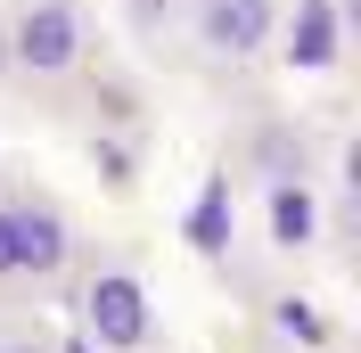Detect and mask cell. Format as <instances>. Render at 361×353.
I'll list each match as a JSON object with an SVG mask.
<instances>
[{
	"label": "cell",
	"mask_w": 361,
	"mask_h": 353,
	"mask_svg": "<svg viewBox=\"0 0 361 353\" xmlns=\"http://www.w3.org/2000/svg\"><path fill=\"white\" fill-rule=\"evenodd\" d=\"M8 83L25 90H74L90 74V8L82 0H8Z\"/></svg>",
	"instance_id": "cell-1"
},
{
	"label": "cell",
	"mask_w": 361,
	"mask_h": 353,
	"mask_svg": "<svg viewBox=\"0 0 361 353\" xmlns=\"http://www.w3.org/2000/svg\"><path fill=\"white\" fill-rule=\"evenodd\" d=\"M271 25H279V0H189L173 49H189L205 74H255L271 58Z\"/></svg>",
	"instance_id": "cell-2"
},
{
	"label": "cell",
	"mask_w": 361,
	"mask_h": 353,
	"mask_svg": "<svg viewBox=\"0 0 361 353\" xmlns=\"http://www.w3.org/2000/svg\"><path fill=\"white\" fill-rule=\"evenodd\" d=\"M74 304H82V337H90L99 353H148V345L164 337L148 280H140V271H123V263H99V271H82Z\"/></svg>",
	"instance_id": "cell-3"
},
{
	"label": "cell",
	"mask_w": 361,
	"mask_h": 353,
	"mask_svg": "<svg viewBox=\"0 0 361 353\" xmlns=\"http://www.w3.org/2000/svg\"><path fill=\"white\" fill-rule=\"evenodd\" d=\"M8 205V239H17V287H49L74 271V222L58 198L25 189V198H0Z\"/></svg>",
	"instance_id": "cell-4"
},
{
	"label": "cell",
	"mask_w": 361,
	"mask_h": 353,
	"mask_svg": "<svg viewBox=\"0 0 361 353\" xmlns=\"http://www.w3.org/2000/svg\"><path fill=\"white\" fill-rule=\"evenodd\" d=\"M271 58L288 74H337L345 66V8L337 0H279Z\"/></svg>",
	"instance_id": "cell-5"
},
{
	"label": "cell",
	"mask_w": 361,
	"mask_h": 353,
	"mask_svg": "<svg viewBox=\"0 0 361 353\" xmlns=\"http://www.w3.org/2000/svg\"><path fill=\"white\" fill-rule=\"evenodd\" d=\"M263 198H271V239L279 246H312V230H320L312 181H263Z\"/></svg>",
	"instance_id": "cell-6"
},
{
	"label": "cell",
	"mask_w": 361,
	"mask_h": 353,
	"mask_svg": "<svg viewBox=\"0 0 361 353\" xmlns=\"http://www.w3.org/2000/svg\"><path fill=\"white\" fill-rule=\"evenodd\" d=\"M115 17H123V33H132L148 58H164V49L180 42V17H189V0H115Z\"/></svg>",
	"instance_id": "cell-7"
},
{
	"label": "cell",
	"mask_w": 361,
	"mask_h": 353,
	"mask_svg": "<svg viewBox=\"0 0 361 353\" xmlns=\"http://www.w3.org/2000/svg\"><path fill=\"white\" fill-rule=\"evenodd\" d=\"M255 156H263V181H312L304 124H255Z\"/></svg>",
	"instance_id": "cell-8"
},
{
	"label": "cell",
	"mask_w": 361,
	"mask_h": 353,
	"mask_svg": "<svg viewBox=\"0 0 361 353\" xmlns=\"http://www.w3.org/2000/svg\"><path fill=\"white\" fill-rule=\"evenodd\" d=\"M271 329L295 337V353H329V321H320L312 304H271Z\"/></svg>",
	"instance_id": "cell-9"
},
{
	"label": "cell",
	"mask_w": 361,
	"mask_h": 353,
	"mask_svg": "<svg viewBox=\"0 0 361 353\" xmlns=\"http://www.w3.org/2000/svg\"><path fill=\"white\" fill-rule=\"evenodd\" d=\"M0 287H17V239H8V205H0Z\"/></svg>",
	"instance_id": "cell-10"
},
{
	"label": "cell",
	"mask_w": 361,
	"mask_h": 353,
	"mask_svg": "<svg viewBox=\"0 0 361 353\" xmlns=\"http://www.w3.org/2000/svg\"><path fill=\"white\" fill-rule=\"evenodd\" d=\"M0 353H49L42 337H0Z\"/></svg>",
	"instance_id": "cell-11"
},
{
	"label": "cell",
	"mask_w": 361,
	"mask_h": 353,
	"mask_svg": "<svg viewBox=\"0 0 361 353\" xmlns=\"http://www.w3.org/2000/svg\"><path fill=\"white\" fill-rule=\"evenodd\" d=\"M0 83H8V25H0Z\"/></svg>",
	"instance_id": "cell-12"
}]
</instances>
